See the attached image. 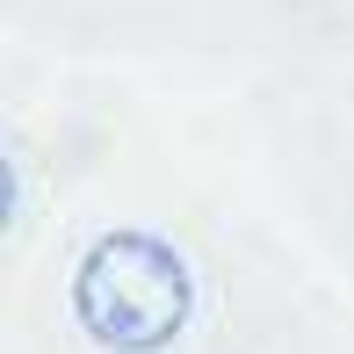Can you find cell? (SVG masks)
<instances>
[{"mask_svg":"<svg viewBox=\"0 0 354 354\" xmlns=\"http://www.w3.org/2000/svg\"><path fill=\"white\" fill-rule=\"evenodd\" d=\"M73 318L102 354H159L196 318V275L152 232H102L73 268Z\"/></svg>","mask_w":354,"mask_h":354,"instance_id":"1","label":"cell"}]
</instances>
